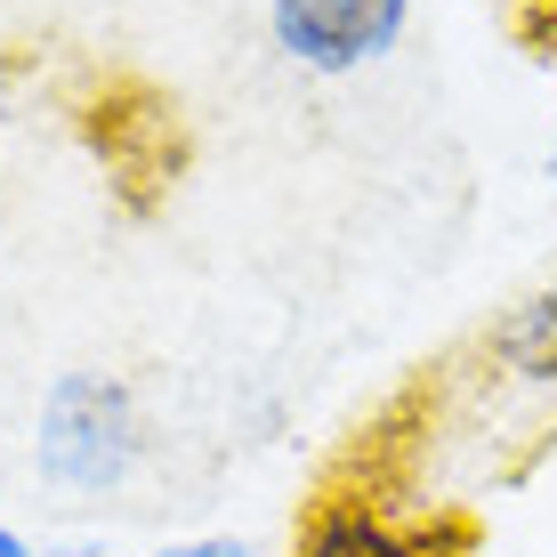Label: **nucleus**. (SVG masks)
Returning a JSON list of instances; mask_svg holds the SVG:
<instances>
[{"label":"nucleus","instance_id":"obj_1","mask_svg":"<svg viewBox=\"0 0 557 557\" xmlns=\"http://www.w3.org/2000/svg\"><path fill=\"white\" fill-rule=\"evenodd\" d=\"M153 429L122 372H57L33 429V469L57 493H122L146 469Z\"/></svg>","mask_w":557,"mask_h":557},{"label":"nucleus","instance_id":"obj_2","mask_svg":"<svg viewBox=\"0 0 557 557\" xmlns=\"http://www.w3.org/2000/svg\"><path fill=\"white\" fill-rule=\"evenodd\" d=\"M476 542L469 517L436 502H396L380 476H339L307 502L292 557H460Z\"/></svg>","mask_w":557,"mask_h":557},{"label":"nucleus","instance_id":"obj_3","mask_svg":"<svg viewBox=\"0 0 557 557\" xmlns=\"http://www.w3.org/2000/svg\"><path fill=\"white\" fill-rule=\"evenodd\" d=\"M412 33V0H267V41L292 73L356 82Z\"/></svg>","mask_w":557,"mask_h":557},{"label":"nucleus","instance_id":"obj_4","mask_svg":"<svg viewBox=\"0 0 557 557\" xmlns=\"http://www.w3.org/2000/svg\"><path fill=\"white\" fill-rule=\"evenodd\" d=\"M476 380L493 396H542V405H557V283L509 299L476 332Z\"/></svg>","mask_w":557,"mask_h":557},{"label":"nucleus","instance_id":"obj_5","mask_svg":"<svg viewBox=\"0 0 557 557\" xmlns=\"http://www.w3.org/2000/svg\"><path fill=\"white\" fill-rule=\"evenodd\" d=\"M153 557H259L243 533H186V542H162Z\"/></svg>","mask_w":557,"mask_h":557},{"label":"nucleus","instance_id":"obj_6","mask_svg":"<svg viewBox=\"0 0 557 557\" xmlns=\"http://www.w3.org/2000/svg\"><path fill=\"white\" fill-rule=\"evenodd\" d=\"M0 557H41V549H33L25 533H9V525H0Z\"/></svg>","mask_w":557,"mask_h":557},{"label":"nucleus","instance_id":"obj_7","mask_svg":"<svg viewBox=\"0 0 557 557\" xmlns=\"http://www.w3.org/2000/svg\"><path fill=\"white\" fill-rule=\"evenodd\" d=\"M549 41H557V25H549Z\"/></svg>","mask_w":557,"mask_h":557}]
</instances>
